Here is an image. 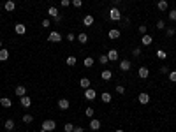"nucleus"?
<instances>
[{
	"label": "nucleus",
	"mask_w": 176,
	"mask_h": 132,
	"mask_svg": "<svg viewBox=\"0 0 176 132\" xmlns=\"http://www.w3.org/2000/svg\"><path fill=\"white\" fill-rule=\"evenodd\" d=\"M120 35H122V34H120V30H118V28H111V30L108 32V37H109V39H113V41H116Z\"/></svg>",
	"instance_id": "8"
},
{
	"label": "nucleus",
	"mask_w": 176,
	"mask_h": 132,
	"mask_svg": "<svg viewBox=\"0 0 176 132\" xmlns=\"http://www.w3.org/2000/svg\"><path fill=\"white\" fill-rule=\"evenodd\" d=\"M157 28H159V30H164V28H166V23H164L162 19H159V21H157Z\"/></svg>",
	"instance_id": "38"
},
{
	"label": "nucleus",
	"mask_w": 176,
	"mask_h": 132,
	"mask_svg": "<svg viewBox=\"0 0 176 132\" xmlns=\"http://www.w3.org/2000/svg\"><path fill=\"white\" fill-rule=\"evenodd\" d=\"M160 72H162V74H169V67H167V65L160 67Z\"/></svg>",
	"instance_id": "43"
},
{
	"label": "nucleus",
	"mask_w": 176,
	"mask_h": 132,
	"mask_svg": "<svg viewBox=\"0 0 176 132\" xmlns=\"http://www.w3.org/2000/svg\"><path fill=\"white\" fill-rule=\"evenodd\" d=\"M90 83H92V81H90L88 78H81V79H79V86H81V88H85V90H86V88H90Z\"/></svg>",
	"instance_id": "21"
},
{
	"label": "nucleus",
	"mask_w": 176,
	"mask_h": 132,
	"mask_svg": "<svg viewBox=\"0 0 176 132\" xmlns=\"http://www.w3.org/2000/svg\"><path fill=\"white\" fill-rule=\"evenodd\" d=\"M60 4H62V7H69V5H71V0H62Z\"/></svg>",
	"instance_id": "45"
},
{
	"label": "nucleus",
	"mask_w": 176,
	"mask_h": 132,
	"mask_svg": "<svg viewBox=\"0 0 176 132\" xmlns=\"http://www.w3.org/2000/svg\"><path fill=\"white\" fill-rule=\"evenodd\" d=\"M169 81H173V83H176V71H169Z\"/></svg>",
	"instance_id": "34"
},
{
	"label": "nucleus",
	"mask_w": 176,
	"mask_h": 132,
	"mask_svg": "<svg viewBox=\"0 0 176 132\" xmlns=\"http://www.w3.org/2000/svg\"><path fill=\"white\" fill-rule=\"evenodd\" d=\"M116 93H120V95H122V93H125V88H123L122 85H118V86H116Z\"/></svg>",
	"instance_id": "42"
},
{
	"label": "nucleus",
	"mask_w": 176,
	"mask_h": 132,
	"mask_svg": "<svg viewBox=\"0 0 176 132\" xmlns=\"http://www.w3.org/2000/svg\"><path fill=\"white\" fill-rule=\"evenodd\" d=\"M99 62H100V65H106V64L109 62V58H108V55H100V56H99Z\"/></svg>",
	"instance_id": "29"
},
{
	"label": "nucleus",
	"mask_w": 176,
	"mask_h": 132,
	"mask_svg": "<svg viewBox=\"0 0 176 132\" xmlns=\"http://www.w3.org/2000/svg\"><path fill=\"white\" fill-rule=\"evenodd\" d=\"M90 129H92V131H99V129H100V120L92 118V120H90Z\"/></svg>",
	"instance_id": "17"
},
{
	"label": "nucleus",
	"mask_w": 176,
	"mask_h": 132,
	"mask_svg": "<svg viewBox=\"0 0 176 132\" xmlns=\"http://www.w3.org/2000/svg\"><path fill=\"white\" fill-rule=\"evenodd\" d=\"M85 115H86L88 118H93V108H86V109H85Z\"/></svg>",
	"instance_id": "32"
},
{
	"label": "nucleus",
	"mask_w": 176,
	"mask_h": 132,
	"mask_svg": "<svg viewBox=\"0 0 176 132\" xmlns=\"http://www.w3.org/2000/svg\"><path fill=\"white\" fill-rule=\"evenodd\" d=\"M0 106L2 108H11L12 106V101L9 97H0Z\"/></svg>",
	"instance_id": "16"
},
{
	"label": "nucleus",
	"mask_w": 176,
	"mask_h": 132,
	"mask_svg": "<svg viewBox=\"0 0 176 132\" xmlns=\"http://www.w3.org/2000/svg\"><path fill=\"white\" fill-rule=\"evenodd\" d=\"M48 14H49L51 18H56V16H60V12H58V9H56L55 5H51V7H48Z\"/></svg>",
	"instance_id": "18"
},
{
	"label": "nucleus",
	"mask_w": 176,
	"mask_h": 132,
	"mask_svg": "<svg viewBox=\"0 0 176 132\" xmlns=\"http://www.w3.org/2000/svg\"><path fill=\"white\" fill-rule=\"evenodd\" d=\"M19 101H21V106H23V108H30V106H32V99H30L28 95L19 97Z\"/></svg>",
	"instance_id": "12"
},
{
	"label": "nucleus",
	"mask_w": 176,
	"mask_h": 132,
	"mask_svg": "<svg viewBox=\"0 0 176 132\" xmlns=\"http://www.w3.org/2000/svg\"><path fill=\"white\" fill-rule=\"evenodd\" d=\"M14 32H16L18 35H25V34H26V26H25L23 23H16V25H14Z\"/></svg>",
	"instance_id": "4"
},
{
	"label": "nucleus",
	"mask_w": 176,
	"mask_h": 132,
	"mask_svg": "<svg viewBox=\"0 0 176 132\" xmlns=\"http://www.w3.org/2000/svg\"><path fill=\"white\" fill-rule=\"evenodd\" d=\"M71 4H72L74 7H78V9H79V7L83 5V0H71Z\"/></svg>",
	"instance_id": "36"
},
{
	"label": "nucleus",
	"mask_w": 176,
	"mask_h": 132,
	"mask_svg": "<svg viewBox=\"0 0 176 132\" xmlns=\"http://www.w3.org/2000/svg\"><path fill=\"white\" fill-rule=\"evenodd\" d=\"M152 42H153V37H152V35H148V34H145V35L141 37V44H143V46H150Z\"/></svg>",
	"instance_id": "11"
},
{
	"label": "nucleus",
	"mask_w": 176,
	"mask_h": 132,
	"mask_svg": "<svg viewBox=\"0 0 176 132\" xmlns=\"http://www.w3.org/2000/svg\"><path fill=\"white\" fill-rule=\"evenodd\" d=\"M41 25H42V28H49V26H51V21H49V19H42Z\"/></svg>",
	"instance_id": "37"
},
{
	"label": "nucleus",
	"mask_w": 176,
	"mask_h": 132,
	"mask_svg": "<svg viewBox=\"0 0 176 132\" xmlns=\"http://www.w3.org/2000/svg\"><path fill=\"white\" fill-rule=\"evenodd\" d=\"M175 34H176L175 26H169V28H166V35H167V37H171V35H175Z\"/></svg>",
	"instance_id": "31"
},
{
	"label": "nucleus",
	"mask_w": 176,
	"mask_h": 132,
	"mask_svg": "<svg viewBox=\"0 0 176 132\" xmlns=\"http://www.w3.org/2000/svg\"><path fill=\"white\" fill-rule=\"evenodd\" d=\"M65 62H67V65H71V67H72V65H76V62H78V60H76V56H69Z\"/></svg>",
	"instance_id": "30"
},
{
	"label": "nucleus",
	"mask_w": 176,
	"mask_h": 132,
	"mask_svg": "<svg viewBox=\"0 0 176 132\" xmlns=\"http://www.w3.org/2000/svg\"><path fill=\"white\" fill-rule=\"evenodd\" d=\"M100 78H102L104 81H109V79L113 78V72H111L109 69H104V71H102V76H100Z\"/></svg>",
	"instance_id": "20"
},
{
	"label": "nucleus",
	"mask_w": 176,
	"mask_h": 132,
	"mask_svg": "<svg viewBox=\"0 0 176 132\" xmlns=\"http://www.w3.org/2000/svg\"><path fill=\"white\" fill-rule=\"evenodd\" d=\"M0 49H2V41H0Z\"/></svg>",
	"instance_id": "48"
},
{
	"label": "nucleus",
	"mask_w": 176,
	"mask_h": 132,
	"mask_svg": "<svg viewBox=\"0 0 176 132\" xmlns=\"http://www.w3.org/2000/svg\"><path fill=\"white\" fill-rule=\"evenodd\" d=\"M14 93H16L18 97H23V95H26V88L19 85V86H16V90H14Z\"/></svg>",
	"instance_id": "22"
},
{
	"label": "nucleus",
	"mask_w": 176,
	"mask_h": 132,
	"mask_svg": "<svg viewBox=\"0 0 176 132\" xmlns=\"http://www.w3.org/2000/svg\"><path fill=\"white\" fill-rule=\"evenodd\" d=\"M95 97H97V92H95L93 88H86V90H85V99H86V101H93Z\"/></svg>",
	"instance_id": "5"
},
{
	"label": "nucleus",
	"mask_w": 176,
	"mask_h": 132,
	"mask_svg": "<svg viewBox=\"0 0 176 132\" xmlns=\"http://www.w3.org/2000/svg\"><path fill=\"white\" fill-rule=\"evenodd\" d=\"M16 9V4L12 2V0H7L5 4H4V11H7V12H11V11H14Z\"/></svg>",
	"instance_id": "13"
},
{
	"label": "nucleus",
	"mask_w": 176,
	"mask_h": 132,
	"mask_svg": "<svg viewBox=\"0 0 176 132\" xmlns=\"http://www.w3.org/2000/svg\"><path fill=\"white\" fill-rule=\"evenodd\" d=\"M120 71H123V72H127V71H130V62H129L127 58L120 62Z\"/></svg>",
	"instance_id": "15"
},
{
	"label": "nucleus",
	"mask_w": 176,
	"mask_h": 132,
	"mask_svg": "<svg viewBox=\"0 0 176 132\" xmlns=\"http://www.w3.org/2000/svg\"><path fill=\"white\" fill-rule=\"evenodd\" d=\"M76 39H78V42H79V44H86V42H88V35H86L85 32H81Z\"/></svg>",
	"instance_id": "19"
},
{
	"label": "nucleus",
	"mask_w": 176,
	"mask_h": 132,
	"mask_svg": "<svg viewBox=\"0 0 176 132\" xmlns=\"http://www.w3.org/2000/svg\"><path fill=\"white\" fill-rule=\"evenodd\" d=\"M132 55H134V56H141V48H134Z\"/></svg>",
	"instance_id": "41"
},
{
	"label": "nucleus",
	"mask_w": 176,
	"mask_h": 132,
	"mask_svg": "<svg viewBox=\"0 0 176 132\" xmlns=\"http://www.w3.org/2000/svg\"><path fill=\"white\" fill-rule=\"evenodd\" d=\"M146 32H148V26H146V25H139V34H143V35H145Z\"/></svg>",
	"instance_id": "39"
},
{
	"label": "nucleus",
	"mask_w": 176,
	"mask_h": 132,
	"mask_svg": "<svg viewBox=\"0 0 176 132\" xmlns=\"http://www.w3.org/2000/svg\"><path fill=\"white\" fill-rule=\"evenodd\" d=\"M118 56H120V53H118L116 49H109V51H108V58H109V62H116Z\"/></svg>",
	"instance_id": "9"
},
{
	"label": "nucleus",
	"mask_w": 176,
	"mask_h": 132,
	"mask_svg": "<svg viewBox=\"0 0 176 132\" xmlns=\"http://www.w3.org/2000/svg\"><path fill=\"white\" fill-rule=\"evenodd\" d=\"M83 65H85V67H92V65H93V58H92V56H86V58L83 60Z\"/></svg>",
	"instance_id": "28"
},
{
	"label": "nucleus",
	"mask_w": 176,
	"mask_h": 132,
	"mask_svg": "<svg viewBox=\"0 0 176 132\" xmlns=\"http://www.w3.org/2000/svg\"><path fill=\"white\" fill-rule=\"evenodd\" d=\"M74 39H76L74 34H67V41H69V42H74Z\"/></svg>",
	"instance_id": "44"
},
{
	"label": "nucleus",
	"mask_w": 176,
	"mask_h": 132,
	"mask_svg": "<svg viewBox=\"0 0 176 132\" xmlns=\"http://www.w3.org/2000/svg\"><path fill=\"white\" fill-rule=\"evenodd\" d=\"M109 19L111 21H120L122 19V12H120L118 7H111L109 9Z\"/></svg>",
	"instance_id": "1"
},
{
	"label": "nucleus",
	"mask_w": 176,
	"mask_h": 132,
	"mask_svg": "<svg viewBox=\"0 0 176 132\" xmlns=\"http://www.w3.org/2000/svg\"><path fill=\"white\" fill-rule=\"evenodd\" d=\"M55 129H56V122L55 120H44L42 122V131L51 132V131H55Z\"/></svg>",
	"instance_id": "2"
},
{
	"label": "nucleus",
	"mask_w": 176,
	"mask_h": 132,
	"mask_svg": "<svg viewBox=\"0 0 176 132\" xmlns=\"http://www.w3.org/2000/svg\"><path fill=\"white\" fill-rule=\"evenodd\" d=\"M155 55H157V58H160V60H166V58H167V53H166L164 49H157Z\"/></svg>",
	"instance_id": "26"
},
{
	"label": "nucleus",
	"mask_w": 176,
	"mask_h": 132,
	"mask_svg": "<svg viewBox=\"0 0 176 132\" xmlns=\"http://www.w3.org/2000/svg\"><path fill=\"white\" fill-rule=\"evenodd\" d=\"M58 108H60L62 111L69 109V108H71V102H69V99H60V101H58Z\"/></svg>",
	"instance_id": "10"
},
{
	"label": "nucleus",
	"mask_w": 176,
	"mask_h": 132,
	"mask_svg": "<svg viewBox=\"0 0 176 132\" xmlns=\"http://www.w3.org/2000/svg\"><path fill=\"white\" fill-rule=\"evenodd\" d=\"M72 132H85V129H83V127H74Z\"/></svg>",
	"instance_id": "46"
},
{
	"label": "nucleus",
	"mask_w": 176,
	"mask_h": 132,
	"mask_svg": "<svg viewBox=\"0 0 176 132\" xmlns=\"http://www.w3.org/2000/svg\"><path fill=\"white\" fill-rule=\"evenodd\" d=\"M93 21H95V19H93V16H92V14H86V16L83 18V25H85V26H92V25H93Z\"/></svg>",
	"instance_id": "14"
},
{
	"label": "nucleus",
	"mask_w": 176,
	"mask_h": 132,
	"mask_svg": "<svg viewBox=\"0 0 176 132\" xmlns=\"http://www.w3.org/2000/svg\"><path fill=\"white\" fill-rule=\"evenodd\" d=\"M111 99H113V97H111V93H109V92H104V93H102V102L109 104V102H111Z\"/></svg>",
	"instance_id": "27"
},
{
	"label": "nucleus",
	"mask_w": 176,
	"mask_h": 132,
	"mask_svg": "<svg viewBox=\"0 0 176 132\" xmlns=\"http://www.w3.org/2000/svg\"><path fill=\"white\" fill-rule=\"evenodd\" d=\"M63 131H65V132H72V131H74V125H72V123H65V125H63Z\"/></svg>",
	"instance_id": "35"
},
{
	"label": "nucleus",
	"mask_w": 176,
	"mask_h": 132,
	"mask_svg": "<svg viewBox=\"0 0 176 132\" xmlns=\"http://www.w3.org/2000/svg\"><path fill=\"white\" fill-rule=\"evenodd\" d=\"M138 76H139L141 79H146V78L150 76V69H148V67H139V71H138Z\"/></svg>",
	"instance_id": "7"
},
{
	"label": "nucleus",
	"mask_w": 176,
	"mask_h": 132,
	"mask_svg": "<svg viewBox=\"0 0 176 132\" xmlns=\"http://www.w3.org/2000/svg\"><path fill=\"white\" fill-rule=\"evenodd\" d=\"M4 127H5V131H12V129H14V120H11V118L5 120V122H4Z\"/></svg>",
	"instance_id": "23"
},
{
	"label": "nucleus",
	"mask_w": 176,
	"mask_h": 132,
	"mask_svg": "<svg viewBox=\"0 0 176 132\" xmlns=\"http://www.w3.org/2000/svg\"><path fill=\"white\" fill-rule=\"evenodd\" d=\"M157 9H159V11H167V2H166V0H159Z\"/></svg>",
	"instance_id": "25"
},
{
	"label": "nucleus",
	"mask_w": 176,
	"mask_h": 132,
	"mask_svg": "<svg viewBox=\"0 0 176 132\" xmlns=\"http://www.w3.org/2000/svg\"><path fill=\"white\" fill-rule=\"evenodd\" d=\"M169 19H171V21H176V9L169 11Z\"/></svg>",
	"instance_id": "40"
},
{
	"label": "nucleus",
	"mask_w": 176,
	"mask_h": 132,
	"mask_svg": "<svg viewBox=\"0 0 176 132\" xmlns=\"http://www.w3.org/2000/svg\"><path fill=\"white\" fill-rule=\"evenodd\" d=\"M48 41L49 42H60L62 41V35H60V32H49V35H48Z\"/></svg>",
	"instance_id": "3"
},
{
	"label": "nucleus",
	"mask_w": 176,
	"mask_h": 132,
	"mask_svg": "<svg viewBox=\"0 0 176 132\" xmlns=\"http://www.w3.org/2000/svg\"><path fill=\"white\" fill-rule=\"evenodd\" d=\"M138 101H139V104H143V106H145V104H148V102H150V95H148L146 92H141V93L138 95Z\"/></svg>",
	"instance_id": "6"
},
{
	"label": "nucleus",
	"mask_w": 176,
	"mask_h": 132,
	"mask_svg": "<svg viewBox=\"0 0 176 132\" xmlns=\"http://www.w3.org/2000/svg\"><path fill=\"white\" fill-rule=\"evenodd\" d=\"M26 2H28V0H26Z\"/></svg>",
	"instance_id": "49"
},
{
	"label": "nucleus",
	"mask_w": 176,
	"mask_h": 132,
	"mask_svg": "<svg viewBox=\"0 0 176 132\" xmlns=\"http://www.w3.org/2000/svg\"><path fill=\"white\" fill-rule=\"evenodd\" d=\"M7 58H9V51H7L5 48H2V49H0V62H5Z\"/></svg>",
	"instance_id": "24"
},
{
	"label": "nucleus",
	"mask_w": 176,
	"mask_h": 132,
	"mask_svg": "<svg viewBox=\"0 0 176 132\" xmlns=\"http://www.w3.org/2000/svg\"><path fill=\"white\" fill-rule=\"evenodd\" d=\"M23 122H25V123H32V122H33V116H32V115H25V116H23Z\"/></svg>",
	"instance_id": "33"
},
{
	"label": "nucleus",
	"mask_w": 176,
	"mask_h": 132,
	"mask_svg": "<svg viewBox=\"0 0 176 132\" xmlns=\"http://www.w3.org/2000/svg\"><path fill=\"white\" fill-rule=\"evenodd\" d=\"M115 132H123V131H122V129H116V131H115Z\"/></svg>",
	"instance_id": "47"
}]
</instances>
